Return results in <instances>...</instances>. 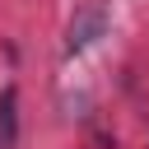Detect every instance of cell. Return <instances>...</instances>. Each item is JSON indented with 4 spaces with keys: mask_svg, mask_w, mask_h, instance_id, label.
Wrapping results in <instances>:
<instances>
[{
    "mask_svg": "<svg viewBox=\"0 0 149 149\" xmlns=\"http://www.w3.org/2000/svg\"><path fill=\"white\" fill-rule=\"evenodd\" d=\"M102 28H107V9H102V5L79 9V14H74V23H70V51H84L88 42H98V37H102Z\"/></svg>",
    "mask_w": 149,
    "mask_h": 149,
    "instance_id": "1",
    "label": "cell"
},
{
    "mask_svg": "<svg viewBox=\"0 0 149 149\" xmlns=\"http://www.w3.org/2000/svg\"><path fill=\"white\" fill-rule=\"evenodd\" d=\"M19 144V88L9 84L0 93V149H14Z\"/></svg>",
    "mask_w": 149,
    "mask_h": 149,
    "instance_id": "2",
    "label": "cell"
}]
</instances>
